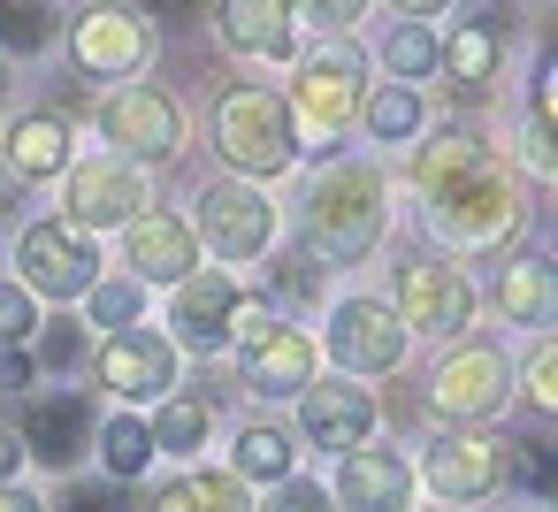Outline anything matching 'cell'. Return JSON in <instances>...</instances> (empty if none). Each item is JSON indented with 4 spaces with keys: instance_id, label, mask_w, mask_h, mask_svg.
Wrapping results in <instances>:
<instances>
[{
    "instance_id": "6da1fadb",
    "label": "cell",
    "mask_w": 558,
    "mask_h": 512,
    "mask_svg": "<svg viewBox=\"0 0 558 512\" xmlns=\"http://www.w3.org/2000/svg\"><path fill=\"white\" fill-rule=\"evenodd\" d=\"M375 237H383V176L360 169V161L314 176V192H306V253L329 260V268H352V260L375 253Z\"/></svg>"
},
{
    "instance_id": "7a4b0ae2",
    "label": "cell",
    "mask_w": 558,
    "mask_h": 512,
    "mask_svg": "<svg viewBox=\"0 0 558 512\" xmlns=\"http://www.w3.org/2000/svg\"><path fill=\"white\" fill-rule=\"evenodd\" d=\"M520 192H512V169L482 146L459 176H444L436 192H428V222L451 237V245H505L512 230H520Z\"/></svg>"
},
{
    "instance_id": "3957f363",
    "label": "cell",
    "mask_w": 558,
    "mask_h": 512,
    "mask_svg": "<svg viewBox=\"0 0 558 512\" xmlns=\"http://www.w3.org/2000/svg\"><path fill=\"white\" fill-rule=\"evenodd\" d=\"M215 146H222V161H230V169L276 176V169H291L299 131H291V108H283L276 93L245 85V93H230V100H222V115H215Z\"/></svg>"
},
{
    "instance_id": "277c9868",
    "label": "cell",
    "mask_w": 558,
    "mask_h": 512,
    "mask_svg": "<svg viewBox=\"0 0 558 512\" xmlns=\"http://www.w3.org/2000/svg\"><path fill=\"white\" fill-rule=\"evenodd\" d=\"M329 359L352 367V375H390L405 359V321L375 298H344L329 314Z\"/></svg>"
},
{
    "instance_id": "5b68a950",
    "label": "cell",
    "mask_w": 558,
    "mask_h": 512,
    "mask_svg": "<svg viewBox=\"0 0 558 512\" xmlns=\"http://www.w3.org/2000/svg\"><path fill=\"white\" fill-rule=\"evenodd\" d=\"M398 321H405V329H428V337L466 329V321H474V291H466V276L444 268V260H413V268H398Z\"/></svg>"
},
{
    "instance_id": "8992f818",
    "label": "cell",
    "mask_w": 558,
    "mask_h": 512,
    "mask_svg": "<svg viewBox=\"0 0 558 512\" xmlns=\"http://www.w3.org/2000/svg\"><path fill=\"white\" fill-rule=\"evenodd\" d=\"M199 230H207V245L222 260H253V253H268L276 207L260 192H245V184H207L199 192Z\"/></svg>"
},
{
    "instance_id": "52a82bcc",
    "label": "cell",
    "mask_w": 558,
    "mask_h": 512,
    "mask_svg": "<svg viewBox=\"0 0 558 512\" xmlns=\"http://www.w3.org/2000/svg\"><path fill=\"white\" fill-rule=\"evenodd\" d=\"M505 390H512V367H505L497 344H459V352L436 367V405H444L451 420H482V413H497Z\"/></svg>"
},
{
    "instance_id": "ba28073f",
    "label": "cell",
    "mask_w": 558,
    "mask_h": 512,
    "mask_svg": "<svg viewBox=\"0 0 558 512\" xmlns=\"http://www.w3.org/2000/svg\"><path fill=\"white\" fill-rule=\"evenodd\" d=\"M93 245L70 230V222H39V230H24V283L32 291H47V298H77L85 283H93Z\"/></svg>"
},
{
    "instance_id": "9c48e42d",
    "label": "cell",
    "mask_w": 558,
    "mask_h": 512,
    "mask_svg": "<svg viewBox=\"0 0 558 512\" xmlns=\"http://www.w3.org/2000/svg\"><path fill=\"white\" fill-rule=\"evenodd\" d=\"M238 337H245V382H253V390H306V382H314V344H306L299 329L268 321V306H260Z\"/></svg>"
},
{
    "instance_id": "30bf717a",
    "label": "cell",
    "mask_w": 558,
    "mask_h": 512,
    "mask_svg": "<svg viewBox=\"0 0 558 512\" xmlns=\"http://www.w3.org/2000/svg\"><path fill=\"white\" fill-rule=\"evenodd\" d=\"M138 207H146V184L123 161H85L70 176V230H108V222H131Z\"/></svg>"
},
{
    "instance_id": "8fae6325",
    "label": "cell",
    "mask_w": 558,
    "mask_h": 512,
    "mask_svg": "<svg viewBox=\"0 0 558 512\" xmlns=\"http://www.w3.org/2000/svg\"><path fill=\"white\" fill-rule=\"evenodd\" d=\"M169 329L192 344V352H222L238 337V283L222 276H184L177 283V306H169Z\"/></svg>"
},
{
    "instance_id": "7c38bea8",
    "label": "cell",
    "mask_w": 558,
    "mask_h": 512,
    "mask_svg": "<svg viewBox=\"0 0 558 512\" xmlns=\"http://www.w3.org/2000/svg\"><path fill=\"white\" fill-rule=\"evenodd\" d=\"M100 382L123 390V398H169V382H177V352H169L154 329H116L108 352H100Z\"/></svg>"
},
{
    "instance_id": "4fadbf2b",
    "label": "cell",
    "mask_w": 558,
    "mask_h": 512,
    "mask_svg": "<svg viewBox=\"0 0 558 512\" xmlns=\"http://www.w3.org/2000/svg\"><path fill=\"white\" fill-rule=\"evenodd\" d=\"M352 108H360V54H352V47L314 54V62L299 70V115H306L314 131H344Z\"/></svg>"
},
{
    "instance_id": "5bb4252c",
    "label": "cell",
    "mask_w": 558,
    "mask_h": 512,
    "mask_svg": "<svg viewBox=\"0 0 558 512\" xmlns=\"http://www.w3.org/2000/svg\"><path fill=\"white\" fill-rule=\"evenodd\" d=\"M497 474H505V443H489V436H451V443H436V451H428V489H436V497H451V504L489 497V489H497Z\"/></svg>"
},
{
    "instance_id": "9a60e30c",
    "label": "cell",
    "mask_w": 558,
    "mask_h": 512,
    "mask_svg": "<svg viewBox=\"0 0 558 512\" xmlns=\"http://www.w3.org/2000/svg\"><path fill=\"white\" fill-rule=\"evenodd\" d=\"M405 497H413L405 459L352 443V459H344V474H337V504H344V512H405Z\"/></svg>"
},
{
    "instance_id": "2e32d148",
    "label": "cell",
    "mask_w": 558,
    "mask_h": 512,
    "mask_svg": "<svg viewBox=\"0 0 558 512\" xmlns=\"http://www.w3.org/2000/svg\"><path fill=\"white\" fill-rule=\"evenodd\" d=\"M70 47H77V62L85 70H100V77H131V70H146V24L138 16H123V9H100V16H85L77 32H70Z\"/></svg>"
},
{
    "instance_id": "e0dca14e",
    "label": "cell",
    "mask_w": 558,
    "mask_h": 512,
    "mask_svg": "<svg viewBox=\"0 0 558 512\" xmlns=\"http://www.w3.org/2000/svg\"><path fill=\"white\" fill-rule=\"evenodd\" d=\"M100 123H108V138H116V146H131V154H177V131H184V123H177V108H169L161 93H146V85L116 93Z\"/></svg>"
},
{
    "instance_id": "ac0fdd59",
    "label": "cell",
    "mask_w": 558,
    "mask_h": 512,
    "mask_svg": "<svg viewBox=\"0 0 558 512\" xmlns=\"http://www.w3.org/2000/svg\"><path fill=\"white\" fill-rule=\"evenodd\" d=\"M85 428H93L85 398H77V390H47L39 405H24V436H16V443H32L47 466H70V459L85 451Z\"/></svg>"
},
{
    "instance_id": "d6986e66",
    "label": "cell",
    "mask_w": 558,
    "mask_h": 512,
    "mask_svg": "<svg viewBox=\"0 0 558 512\" xmlns=\"http://www.w3.org/2000/svg\"><path fill=\"white\" fill-rule=\"evenodd\" d=\"M367 428H375V405L360 390H306V436L322 451H352L367 443Z\"/></svg>"
},
{
    "instance_id": "ffe728a7",
    "label": "cell",
    "mask_w": 558,
    "mask_h": 512,
    "mask_svg": "<svg viewBox=\"0 0 558 512\" xmlns=\"http://www.w3.org/2000/svg\"><path fill=\"white\" fill-rule=\"evenodd\" d=\"M222 39L238 54H291V9L283 0H222Z\"/></svg>"
},
{
    "instance_id": "44dd1931",
    "label": "cell",
    "mask_w": 558,
    "mask_h": 512,
    "mask_svg": "<svg viewBox=\"0 0 558 512\" xmlns=\"http://www.w3.org/2000/svg\"><path fill=\"white\" fill-rule=\"evenodd\" d=\"M131 268L154 276V283H184V268H192V230L169 222V215L131 222Z\"/></svg>"
},
{
    "instance_id": "7402d4cb",
    "label": "cell",
    "mask_w": 558,
    "mask_h": 512,
    "mask_svg": "<svg viewBox=\"0 0 558 512\" xmlns=\"http://www.w3.org/2000/svg\"><path fill=\"white\" fill-rule=\"evenodd\" d=\"M497 54H505V32H497V9H482V24H466L451 39V54H436V62H451V85L459 93H482L497 77Z\"/></svg>"
},
{
    "instance_id": "603a6c76",
    "label": "cell",
    "mask_w": 558,
    "mask_h": 512,
    "mask_svg": "<svg viewBox=\"0 0 558 512\" xmlns=\"http://www.w3.org/2000/svg\"><path fill=\"white\" fill-rule=\"evenodd\" d=\"M16 169L24 176H54L62 161H70V131H62V115H32V123H16Z\"/></svg>"
},
{
    "instance_id": "cb8c5ba5",
    "label": "cell",
    "mask_w": 558,
    "mask_h": 512,
    "mask_svg": "<svg viewBox=\"0 0 558 512\" xmlns=\"http://www.w3.org/2000/svg\"><path fill=\"white\" fill-rule=\"evenodd\" d=\"M497 298H505V314H512V321H550V268H543V260L505 268Z\"/></svg>"
},
{
    "instance_id": "d4e9b609",
    "label": "cell",
    "mask_w": 558,
    "mask_h": 512,
    "mask_svg": "<svg viewBox=\"0 0 558 512\" xmlns=\"http://www.w3.org/2000/svg\"><path fill=\"white\" fill-rule=\"evenodd\" d=\"M215 428V405L207 398H169L161 405V428H154V451H199Z\"/></svg>"
},
{
    "instance_id": "484cf974",
    "label": "cell",
    "mask_w": 558,
    "mask_h": 512,
    "mask_svg": "<svg viewBox=\"0 0 558 512\" xmlns=\"http://www.w3.org/2000/svg\"><path fill=\"white\" fill-rule=\"evenodd\" d=\"M54 39V9L47 0H0V47L9 54H39Z\"/></svg>"
},
{
    "instance_id": "4316f807",
    "label": "cell",
    "mask_w": 558,
    "mask_h": 512,
    "mask_svg": "<svg viewBox=\"0 0 558 512\" xmlns=\"http://www.w3.org/2000/svg\"><path fill=\"white\" fill-rule=\"evenodd\" d=\"M238 474L283 481V474H291V436H283V428H245V436H238Z\"/></svg>"
},
{
    "instance_id": "83f0119b",
    "label": "cell",
    "mask_w": 558,
    "mask_h": 512,
    "mask_svg": "<svg viewBox=\"0 0 558 512\" xmlns=\"http://www.w3.org/2000/svg\"><path fill=\"white\" fill-rule=\"evenodd\" d=\"M474 154H482V138H474V131H444V138H436V146L421 154V192H436L444 176H459V169H466Z\"/></svg>"
},
{
    "instance_id": "f1b7e54d",
    "label": "cell",
    "mask_w": 558,
    "mask_h": 512,
    "mask_svg": "<svg viewBox=\"0 0 558 512\" xmlns=\"http://www.w3.org/2000/svg\"><path fill=\"white\" fill-rule=\"evenodd\" d=\"M413 123H421L413 93H398V85H390V93H375V100H367V131H375V138H405Z\"/></svg>"
},
{
    "instance_id": "f546056e",
    "label": "cell",
    "mask_w": 558,
    "mask_h": 512,
    "mask_svg": "<svg viewBox=\"0 0 558 512\" xmlns=\"http://www.w3.org/2000/svg\"><path fill=\"white\" fill-rule=\"evenodd\" d=\"M390 70H398V77H428V70H436V39L413 32V24L390 32Z\"/></svg>"
},
{
    "instance_id": "4dcf8cb0",
    "label": "cell",
    "mask_w": 558,
    "mask_h": 512,
    "mask_svg": "<svg viewBox=\"0 0 558 512\" xmlns=\"http://www.w3.org/2000/svg\"><path fill=\"white\" fill-rule=\"evenodd\" d=\"M146 459H154V436H146L138 420H116V428H108V466H116V474H138Z\"/></svg>"
},
{
    "instance_id": "1f68e13d",
    "label": "cell",
    "mask_w": 558,
    "mask_h": 512,
    "mask_svg": "<svg viewBox=\"0 0 558 512\" xmlns=\"http://www.w3.org/2000/svg\"><path fill=\"white\" fill-rule=\"evenodd\" d=\"M39 329V314H32V291L24 283H0V344H24Z\"/></svg>"
},
{
    "instance_id": "d6a6232c",
    "label": "cell",
    "mask_w": 558,
    "mask_h": 512,
    "mask_svg": "<svg viewBox=\"0 0 558 512\" xmlns=\"http://www.w3.org/2000/svg\"><path fill=\"white\" fill-rule=\"evenodd\" d=\"M192 504H199V512H253L230 474H199V481H192Z\"/></svg>"
},
{
    "instance_id": "836d02e7",
    "label": "cell",
    "mask_w": 558,
    "mask_h": 512,
    "mask_svg": "<svg viewBox=\"0 0 558 512\" xmlns=\"http://www.w3.org/2000/svg\"><path fill=\"white\" fill-rule=\"evenodd\" d=\"M131 314H138V283H100V291H93V321L123 329Z\"/></svg>"
},
{
    "instance_id": "e575fe53",
    "label": "cell",
    "mask_w": 558,
    "mask_h": 512,
    "mask_svg": "<svg viewBox=\"0 0 558 512\" xmlns=\"http://www.w3.org/2000/svg\"><path fill=\"white\" fill-rule=\"evenodd\" d=\"M512 451V474L527 481V489H550V451L543 443H505Z\"/></svg>"
},
{
    "instance_id": "d590c367",
    "label": "cell",
    "mask_w": 558,
    "mask_h": 512,
    "mask_svg": "<svg viewBox=\"0 0 558 512\" xmlns=\"http://www.w3.org/2000/svg\"><path fill=\"white\" fill-rule=\"evenodd\" d=\"M276 291L283 298H314L322 283H314V260H276Z\"/></svg>"
},
{
    "instance_id": "8d00e7d4",
    "label": "cell",
    "mask_w": 558,
    "mask_h": 512,
    "mask_svg": "<svg viewBox=\"0 0 558 512\" xmlns=\"http://www.w3.org/2000/svg\"><path fill=\"white\" fill-rule=\"evenodd\" d=\"M268 512H329V489H314V481H283V497H276Z\"/></svg>"
},
{
    "instance_id": "74e56055",
    "label": "cell",
    "mask_w": 558,
    "mask_h": 512,
    "mask_svg": "<svg viewBox=\"0 0 558 512\" xmlns=\"http://www.w3.org/2000/svg\"><path fill=\"white\" fill-rule=\"evenodd\" d=\"M39 352H47V367H70L77 359V321H47V344Z\"/></svg>"
},
{
    "instance_id": "f35d334b",
    "label": "cell",
    "mask_w": 558,
    "mask_h": 512,
    "mask_svg": "<svg viewBox=\"0 0 558 512\" xmlns=\"http://www.w3.org/2000/svg\"><path fill=\"white\" fill-rule=\"evenodd\" d=\"M527 398H535L543 413H550V398H558V390H550V344H543V352L527 359Z\"/></svg>"
},
{
    "instance_id": "ab89813d",
    "label": "cell",
    "mask_w": 558,
    "mask_h": 512,
    "mask_svg": "<svg viewBox=\"0 0 558 512\" xmlns=\"http://www.w3.org/2000/svg\"><path fill=\"white\" fill-rule=\"evenodd\" d=\"M299 9H306L314 24H352V16H360V0H299Z\"/></svg>"
},
{
    "instance_id": "60d3db41",
    "label": "cell",
    "mask_w": 558,
    "mask_h": 512,
    "mask_svg": "<svg viewBox=\"0 0 558 512\" xmlns=\"http://www.w3.org/2000/svg\"><path fill=\"white\" fill-rule=\"evenodd\" d=\"M146 512H199L192 504V481H169V489H154V504Z\"/></svg>"
},
{
    "instance_id": "b9f144b4",
    "label": "cell",
    "mask_w": 558,
    "mask_h": 512,
    "mask_svg": "<svg viewBox=\"0 0 558 512\" xmlns=\"http://www.w3.org/2000/svg\"><path fill=\"white\" fill-rule=\"evenodd\" d=\"M0 382H9V390H24V382H32V359H24V344H9V352H0Z\"/></svg>"
},
{
    "instance_id": "7bdbcfd3",
    "label": "cell",
    "mask_w": 558,
    "mask_h": 512,
    "mask_svg": "<svg viewBox=\"0 0 558 512\" xmlns=\"http://www.w3.org/2000/svg\"><path fill=\"white\" fill-rule=\"evenodd\" d=\"M146 9H154L161 24H184V16H199V9H207V0H146Z\"/></svg>"
},
{
    "instance_id": "ee69618b",
    "label": "cell",
    "mask_w": 558,
    "mask_h": 512,
    "mask_svg": "<svg viewBox=\"0 0 558 512\" xmlns=\"http://www.w3.org/2000/svg\"><path fill=\"white\" fill-rule=\"evenodd\" d=\"M70 512H123V504H116L108 489H77V497H70Z\"/></svg>"
},
{
    "instance_id": "f6af8a7d",
    "label": "cell",
    "mask_w": 558,
    "mask_h": 512,
    "mask_svg": "<svg viewBox=\"0 0 558 512\" xmlns=\"http://www.w3.org/2000/svg\"><path fill=\"white\" fill-rule=\"evenodd\" d=\"M16 466H24V443H16V436H9V428H0V481H9V474H16Z\"/></svg>"
},
{
    "instance_id": "bcb514c9",
    "label": "cell",
    "mask_w": 558,
    "mask_h": 512,
    "mask_svg": "<svg viewBox=\"0 0 558 512\" xmlns=\"http://www.w3.org/2000/svg\"><path fill=\"white\" fill-rule=\"evenodd\" d=\"M0 512H39V504H32L24 489H9V481H0Z\"/></svg>"
},
{
    "instance_id": "7dc6e473",
    "label": "cell",
    "mask_w": 558,
    "mask_h": 512,
    "mask_svg": "<svg viewBox=\"0 0 558 512\" xmlns=\"http://www.w3.org/2000/svg\"><path fill=\"white\" fill-rule=\"evenodd\" d=\"M390 9H405V16H428V9H444V0H390Z\"/></svg>"
}]
</instances>
